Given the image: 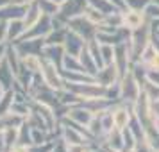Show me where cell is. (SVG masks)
<instances>
[{
  "mask_svg": "<svg viewBox=\"0 0 159 152\" xmlns=\"http://www.w3.org/2000/svg\"><path fill=\"white\" fill-rule=\"evenodd\" d=\"M86 7L88 0H66L63 6H59V13L56 15V18L61 20L63 23H68L72 18L82 15Z\"/></svg>",
  "mask_w": 159,
  "mask_h": 152,
  "instance_id": "obj_6",
  "label": "cell"
},
{
  "mask_svg": "<svg viewBox=\"0 0 159 152\" xmlns=\"http://www.w3.org/2000/svg\"><path fill=\"white\" fill-rule=\"evenodd\" d=\"M98 149L97 143H66L68 152H95Z\"/></svg>",
  "mask_w": 159,
  "mask_h": 152,
  "instance_id": "obj_20",
  "label": "cell"
},
{
  "mask_svg": "<svg viewBox=\"0 0 159 152\" xmlns=\"http://www.w3.org/2000/svg\"><path fill=\"white\" fill-rule=\"evenodd\" d=\"M122 23L127 30H136V29H141V27H145V25H148L152 22L147 18L143 9L127 7L122 11Z\"/></svg>",
  "mask_w": 159,
  "mask_h": 152,
  "instance_id": "obj_5",
  "label": "cell"
},
{
  "mask_svg": "<svg viewBox=\"0 0 159 152\" xmlns=\"http://www.w3.org/2000/svg\"><path fill=\"white\" fill-rule=\"evenodd\" d=\"M68 34V27H59V29H52L43 41L45 45H63Z\"/></svg>",
  "mask_w": 159,
  "mask_h": 152,
  "instance_id": "obj_15",
  "label": "cell"
},
{
  "mask_svg": "<svg viewBox=\"0 0 159 152\" xmlns=\"http://www.w3.org/2000/svg\"><path fill=\"white\" fill-rule=\"evenodd\" d=\"M111 115L115 122V129L125 131L134 122V104L129 102H116L111 106Z\"/></svg>",
  "mask_w": 159,
  "mask_h": 152,
  "instance_id": "obj_1",
  "label": "cell"
},
{
  "mask_svg": "<svg viewBox=\"0 0 159 152\" xmlns=\"http://www.w3.org/2000/svg\"><path fill=\"white\" fill-rule=\"evenodd\" d=\"M95 116H97V115H95L91 109H88L84 104L73 106V108H70V109H68V113H66V118H68L70 122L77 123L79 127H84V129H88V125L93 122Z\"/></svg>",
  "mask_w": 159,
  "mask_h": 152,
  "instance_id": "obj_7",
  "label": "cell"
},
{
  "mask_svg": "<svg viewBox=\"0 0 159 152\" xmlns=\"http://www.w3.org/2000/svg\"><path fill=\"white\" fill-rule=\"evenodd\" d=\"M65 54V45H43V48H41V58L45 61H50L54 65H57L59 68L63 66Z\"/></svg>",
  "mask_w": 159,
  "mask_h": 152,
  "instance_id": "obj_11",
  "label": "cell"
},
{
  "mask_svg": "<svg viewBox=\"0 0 159 152\" xmlns=\"http://www.w3.org/2000/svg\"><path fill=\"white\" fill-rule=\"evenodd\" d=\"M63 45H65V50H66L68 56H77V58H79L80 52L86 48L88 41L82 36H79L77 32H73V30L68 29V34H66V39H65Z\"/></svg>",
  "mask_w": 159,
  "mask_h": 152,
  "instance_id": "obj_8",
  "label": "cell"
},
{
  "mask_svg": "<svg viewBox=\"0 0 159 152\" xmlns=\"http://www.w3.org/2000/svg\"><path fill=\"white\" fill-rule=\"evenodd\" d=\"M38 4H39V9H41L43 15L56 16L59 13V6L57 4H54L52 0H38Z\"/></svg>",
  "mask_w": 159,
  "mask_h": 152,
  "instance_id": "obj_21",
  "label": "cell"
},
{
  "mask_svg": "<svg viewBox=\"0 0 159 152\" xmlns=\"http://www.w3.org/2000/svg\"><path fill=\"white\" fill-rule=\"evenodd\" d=\"M141 84L138 79L132 75V72L125 73L120 79V95H122V102H129V104H136V100L141 95Z\"/></svg>",
  "mask_w": 159,
  "mask_h": 152,
  "instance_id": "obj_3",
  "label": "cell"
},
{
  "mask_svg": "<svg viewBox=\"0 0 159 152\" xmlns=\"http://www.w3.org/2000/svg\"><path fill=\"white\" fill-rule=\"evenodd\" d=\"M148 2H152V0H125L127 7H134V9H145Z\"/></svg>",
  "mask_w": 159,
  "mask_h": 152,
  "instance_id": "obj_25",
  "label": "cell"
},
{
  "mask_svg": "<svg viewBox=\"0 0 159 152\" xmlns=\"http://www.w3.org/2000/svg\"><path fill=\"white\" fill-rule=\"evenodd\" d=\"M66 27H68L70 30H73V32H77L79 36H82L86 41L95 39V38H97V32H98V27H97L95 23L89 22L84 15L72 18L70 22L66 23Z\"/></svg>",
  "mask_w": 159,
  "mask_h": 152,
  "instance_id": "obj_4",
  "label": "cell"
},
{
  "mask_svg": "<svg viewBox=\"0 0 159 152\" xmlns=\"http://www.w3.org/2000/svg\"><path fill=\"white\" fill-rule=\"evenodd\" d=\"M25 32H27V27H25L23 20H11V22H7V39L9 41L22 39L25 36Z\"/></svg>",
  "mask_w": 159,
  "mask_h": 152,
  "instance_id": "obj_13",
  "label": "cell"
},
{
  "mask_svg": "<svg viewBox=\"0 0 159 152\" xmlns=\"http://www.w3.org/2000/svg\"><path fill=\"white\" fill-rule=\"evenodd\" d=\"M82 15L86 16V18H88V20H89L91 23H95L97 27H98V25H102V23L106 22V16H107V15H104L102 11H98L97 7L89 6V4H88V7L84 9V13H82Z\"/></svg>",
  "mask_w": 159,
  "mask_h": 152,
  "instance_id": "obj_16",
  "label": "cell"
},
{
  "mask_svg": "<svg viewBox=\"0 0 159 152\" xmlns=\"http://www.w3.org/2000/svg\"><path fill=\"white\" fill-rule=\"evenodd\" d=\"M88 4L93 6V7H97L98 11H102L104 15H111V13H115V11H122V9L116 7L115 4H111L109 0H88Z\"/></svg>",
  "mask_w": 159,
  "mask_h": 152,
  "instance_id": "obj_17",
  "label": "cell"
},
{
  "mask_svg": "<svg viewBox=\"0 0 159 152\" xmlns=\"http://www.w3.org/2000/svg\"><path fill=\"white\" fill-rule=\"evenodd\" d=\"M100 56H102V63H104V66L113 65V63H115V45L100 43ZM104 66H102V68H104Z\"/></svg>",
  "mask_w": 159,
  "mask_h": 152,
  "instance_id": "obj_18",
  "label": "cell"
},
{
  "mask_svg": "<svg viewBox=\"0 0 159 152\" xmlns=\"http://www.w3.org/2000/svg\"><path fill=\"white\" fill-rule=\"evenodd\" d=\"M41 75L45 79V84L56 91H63L66 88V81L63 75V70L57 65H54L50 61H45L43 59V68H41Z\"/></svg>",
  "mask_w": 159,
  "mask_h": 152,
  "instance_id": "obj_2",
  "label": "cell"
},
{
  "mask_svg": "<svg viewBox=\"0 0 159 152\" xmlns=\"http://www.w3.org/2000/svg\"><path fill=\"white\" fill-rule=\"evenodd\" d=\"M52 29H54V25H52V16L43 15L29 30H27V32H25L23 38H43L45 39L47 34H48Z\"/></svg>",
  "mask_w": 159,
  "mask_h": 152,
  "instance_id": "obj_10",
  "label": "cell"
},
{
  "mask_svg": "<svg viewBox=\"0 0 159 152\" xmlns=\"http://www.w3.org/2000/svg\"><path fill=\"white\" fill-rule=\"evenodd\" d=\"M132 152H154V150H152V147L148 145V141H147L145 138H139L136 147L132 149Z\"/></svg>",
  "mask_w": 159,
  "mask_h": 152,
  "instance_id": "obj_24",
  "label": "cell"
},
{
  "mask_svg": "<svg viewBox=\"0 0 159 152\" xmlns=\"http://www.w3.org/2000/svg\"><path fill=\"white\" fill-rule=\"evenodd\" d=\"M141 65L147 68V72H159V50L150 59H147L145 63H141Z\"/></svg>",
  "mask_w": 159,
  "mask_h": 152,
  "instance_id": "obj_23",
  "label": "cell"
},
{
  "mask_svg": "<svg viewBox=\"0 0 159 152\" xmlns=\"http://www.w3.org/2000/svg\"><path fill=\"white\" fill-rule=\"evenodd\" d=\"M6 91H7V90H6V88H4V86H2V84H0V99L4 97V93H6Z\"/></svg>",
  "mask_w": 159,
  "mask_h": 152,
  "instance_id": "obj_31",
  "label": "cell"
},
{
  "mask_svg": "<svg viewBox=\"0 0 159 152\" xmlns=\"http://www.w3.org/2000/svg\"><path fill=\"white\" fill-rule=\"evenodd\" d=\"M27 9H29L27 6H18L15 2H11L9 6L0 9V20H6V22H11V20H23Z\"/></svg>",
  "mask_w": 159,
  "mask_h": 152,
  "instance_id": "obj_12",
  "label": "cell"
},
{
  "mask_svg": "<svg viewBox=\"0 0 159 152\" xmlns=\"http://www.w3.org/2000/svg\"><path fill=\"white\" fill-rule=\"evenodd\" d=\"M6 41H7V22L0 20V43H6Z\"/></svg>",
  "mask_w": 159,
  "mask_h": 152,
  "instance_id": "obj_26",
  "label": "cell"
},
{
  "mask_svg": "<svg viewBox=\"0 0 159 152\" xmlns=\"http://www.w3.org/2000/svg\"><path fill=\"white\" fill-rule=\"evenodd\" d=\"M141 90H143V93L148 97V100H159V84H156V82H152L150 79H147L143 82V86H141Z\"/></svg>",
  "mask_w": 159,
  "mask_h": 152,
  "instance_id": "obj_19",
  "label": "cell"
},
{
  "mask_svg": "<svg viewBox=\"0 0 159 152\" xmlns=\"http://www.w3.org/2000/svg\"><path fill=\"white\" fill-rule=\"evenodd\" d=\"M97 81L100 82L102 86H113V84H116V82H120V79H122V73H120V70L116 68V65L113 63V65H107L104 66V68H100L98 72H97Z\"/></svg>",
  "mask_w": 159,
  "mask_h": 152,
  "instance_id": "obj_9",
  "label": "cell"
},
{
  "mask_svg": "<svg viewBox=\"0 0 159 152\" xmlns=\"http://www.w3.org/2000/svg\"><path fill=\"white\" fill-rule=\"evenodd\" d=\"M143 11H145V15H147V18H148L150 22H159V2L157 0L148 2Z\"/></svg>",
  "mask_w": 159,
  "mask_h": 152,
  "instance_id": "obj_22",
  "label": "cell"
},
{
  "mask_svg": "<svg viewBox=\"0 0 159 152\" xmlns=\"http://www.w3.org/2000/svg\"><path fill=\"white\" fill-rule=\"evenodd\" d=\"M52 2H54V4H57V6H63L66 0H52Z\"/></svg>",
  "mask_w": 159,
  "mask_h": 152,
  "instance_id": "obj_32",
  "label": "cell"
},
{
  "mask_svg": "<svg viewBox=\"0 0 159 152\" xmlns=\"http://www.w3.org/2000/svg\"><path fill=\"white\" fill-rule=\"evenodd\" d=\"M13 2L18 4V6H27V7H29L30 4H32V2H36V0H13Z\"/></svg>",
  "mask_w": 159,
  "mask_h": 152,
  "instance_id": "obj_28",
  "label": "cell"
},
{
  "mask_svg": "<svg viewBox=\"0 0 159 152\" xmlns=\"http://www.w3.org/2000/svg\"><path fill=\"white\" fill-rule=\"evenodd\" d=\"M80 65H82V68H84V72L86 73H91V75H97V72H98V66H97V63H95V59L93 56L89 54V50H88V45H86V48L80 52Z\"/></svg>",
  "mask_w": 159,
  "mask_h": 152,
  "instance_id": "obj_14",
  "label": "cell"
},
{
  "mask_svg": "<svg viewBox=\"0 0 159 152\" xmlns=\"http://www.w3.org/2000/svg\"><path fill=\"white\" fill-rule=\"evenodd\" d=\"M11 2H13V0H0V9H2V7H6V6H9Z\"/></svg>",
  "mask_w": 159,
  "mask_h": 152,
  "instance_id": "obj_30",
  "label": "cell"
},
{
  "mask_svg": "<svg viewBox=\"0 0 159 152\" xmlns=\"http://www.w3.org/2000/svg\"><path fill=\"white\" fill-rule=\"evenodd\" d=\"M6 52H7V47H6V43H0V61L6 58Z\"/></svg>",
  "mask_w": 159,
  "mask_h": 152,
  "instance_id": "obj_29",
  "label": "cell"
},
{
  "mask_svg": "<svg viewBox=\"0 0 159 152\" xmlns=\"http://www.w3.org/2000/svg\"><path fill=\"white\" fill-rule=\"evenodd\" d=\"M0 152H6V138H4V129L0 127Z\"/></svg>",
  "mask_w": 159,
  "mask_h": 152,
  "instance_id": "obj_27",
  "label": "cell"
}]
</instances>
